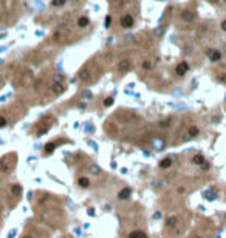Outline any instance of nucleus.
<instances>
[{"label": "nucleus", "mask_w": 226, "mask_h": 238, "mask_svg": "<svg viewBox=\"0 0 226 238\" xmlns=\"http://www.w3.org/2000/svg\"><path fill=\"white\" fill-rule=\"evenodd\" d=\"M221 29L226 33V20H223V22H221Z\"/></svg>", "instance_id": "nucleus-30"}, {"label": "nucleus", "mask_w": 226, "mask_h": 238, "mask_svg": "<svg viewBox=\"0 0 226 238\" xmlns=\"http://www.w3.org/2000/svg\"><path fill=\"white\" fill-rule=\"evenodd\" d=\"M198 133H200V129L195 127V125H192V127L187 129V138H195Z\"/></svg>", "instance_id": "nucleus-9"}, {"label": "nucleus", "mask_w": 226, "mask_h": 238, "mask_svg": "<svg viewBox=\"0 0 226 238\" xmlns=\"http://www.w3.org/2000/svg\"><path fill=\"white\" fill-rule=\"evenodd\" d=\"M129 238H147V235H146L142 230H133V232L129 235Z\"/></svg>", "instance_id": "nucleus-10"}, {"label": "nucleus", "mask_w": 226, "mask_h": 238, "mask_svg": "<svg viewBox=\"0 0 226 238\" xmlns=\"http://www.w3.org/2000/svg\"><path fill=\"white\" fill-rule=\"evenodd\" d=\"M192 163H194V164H198V166H200V164H205V156H203V155H195V156L192 158Z\"/></svg>", "instance_id": "nucleus-12"}, {"label": "nucleus", "mask_w": 226, "mask_h": 238, "mask_svg": "<svg viewBox=\"0 0 226 238\" xmlns=\"http://www.w3.org/2000/svg\"><path fill=\"white\" fill-rule=\"evenodd\" d=\"M170 166H172V159H170V158H166V159H163L160 163V167L161 169H169Z\"/></svg>", "instance_id": "nucleus-13"}, {"label": "nucleus", "mask_w": 226, "mask_h": 238, "mask_svg": "<svg viewBox=\"0 0 226 238\" xmlns=\"http://www.w3.org/2000/svg\"><path fill=\"white\" fill-rule=\"evenodd\" d=\"M161 34H163V29H161V28L155 29V36H161Z\"/></svg>", "instance_id": "nucleus-29"}, {"label": "nucleus", "mask_w": 226, "mask_h": 238, "mask_svg": "<svg viewBox=\"0 0 226 238\" xmlns=\"http://www.w3.org/2000/svg\"><path fill=\"white\" fill-rule=\"evenodd\" d=\"M124 42H133V37H132V36H127V37H124Z\"/></svg>", "instance_id": "nucleus-28"}, {"label": "nucleus", "mask_w": 226, "mask_h": 238, "mask_svg": "<svg viewBox=\"0 0 226 238\" xmlns=\"http://www.w3.org/2000/svg\"><path fill=\"white\" fill-rule=\"evenodd\" d=\"M64 79H65V77H64V74H59V73H57V74H54V76H53V82L64 84Z\"/></svg>", "instance_id": "nucleus-18"}, {"label": "nucleus", "mask_w": 226, "mask_h": 238, "mask_svg": "<svg viewBox=\"0 0 226 238\" xmlns=\"http://www.w3.org/2000/svg\"><path fill=\"white\" fill-rule=\"evenodd\" d=\"M209 2H212V3H217V2H218V0H209Z\"/></svg>", "instance_id": "nucleus-32"}, {"label": "nucleus", "mask_w": 226, "mask_h": 238, "mask_svg": "<svg viewBox=\"0 0 226 238\" xmlns=\"http://www.w3.org/2000/svg\"><path fill=\"white\" fill-rule=\"evenodd\" d=\"M118 196H119V200H126V198H129L130 196V189H123Z\"/></svg>", "instance_id": "nucleus-15"}, {"label": "nucleus", "mask_w": 226, "mask_h": 238, "mask_svg": "<svg viewBox=\"0 0 226 238\" xmlns=\"http://www.w3.org/2000/svg\"><path fill=\"white\" fill-rule=\"evenodd\" d=\"M16 164V155H6L3 159H0V172L2 173H8Z\"/></svg>", "instance_id": "nucleus-1"}, {"label": "nucleus", "mask_w": 226, "mask_h": 238, "mask_svg": "<svg viewBox=\"0 0 226 238\" xmlns=\"http://www.w3.org/2000/svg\"><path fill=\"white\" fill-rule=\"evenodd\" d=\"M78 182H79V186H81V187H88V186H90V179H88V178H85V176L79 178V181H78Z\"/></svg>", "instance_id": "nucleus-17"}, {"label": "nucleus", "mask_w": 226, "mask_h": 238, "mask_svg": "<svg viewBox=\"0 0 226 238\" xmlns=\"http://www.w3.org/2000/svg\"><path fill=\"white\" fill-rule=\"evenodd\" d=\"M121 26L123 28H132L133 25H135V20H133V17L132 16H129V14H126V16H123L121 17Z\"/></svg>", "instance_id": "nucleus-3"}, {"label": "nucleus", "mask_w": 226, "mask_h": 238, "mask_svg": "<svg viewBox=\"0 0 226 238\" xmlns=\"http://www.w3.org/2000/svg\"><path fill=\"white\" fill-rule=\"evenodd\" d=\"M88 23H90V19H88V17H85V16L79 17V20H78V25H79L81 28H85V26H88Z\"/></svg>", "instance_id": "nucleus-11"}, {"label": "nucleus", "mask_w": 226, "mask_h": 238, "mask_svg": "<svg viewBox=\"0 0 226 238\" xmlns=\"http://www.w3.org/2000/svg\"><path fill=\"white\" fill-rule=\"evenodd\" d=\"M23 238H34V236H29V235H28V236H23Z\"/></svg>", "instance_id": "nucleus-33"}, {"label": "nucleus", "mask_w": 226, "mask_h": 238, "mask_svg": "<svg viewBox=\"0 0 226 238\" xmlns=\"http://www.w3.org/2000/svg\"><path fill=\"white\" fill-rule=\"evenodd\" d=\"M110 2H113V3H119L121 0H110Z\"/></svg>", "instance_id": "nucleus-31"}, {"label": "nucleus", "mask_w": 226, "mask_h": 238, "mask_svg": "<svg viewBox=\"0 0 226 238\" xmlns=\"http://www.w3.org/2000/svg\"><path fill=\"white\" fill-rule=\"evenodd\" d=\"M187 70H189V65H187V62H180V63L177 65V68H175V73H177L178 76H184V74L187 73Z\"/></svg>", "instance_id": "nucleus-5"}, {"label": "nucleus", "mask_w": 226, "mask_h": 238, "mask_svg": "<svg viewBox=\"0 0 226 238\" xmlns=\"http://www.w3.org/2000/svg\"><path fill=\"white\" fill-rule=\"evenodd\" d=\"M54 148H56V142H48V144L45 145V153L50 155V153H53Z\"/></svg>", "instance_id": "nucleus-16"}, {"label": "nucleus", "mask_w": 226, "mask_h": 238, "mask_svg": "<svg viewBox=\"0 0 226 238\" xmlns=\"http://www.w3.org/2000/svg\"><path fill=\"white\" fill-rule=\"evenodd\" d=\"M79 77L82 79V81H87V79L90 77V73H88V70H81V71H79Z\"/></svg>", "instance_id": "nucleus-20"}, {"label": "nucleus", "mask_w": 226, "mask_h": 238, "mask_svg": "<svg viewBox=\"0 0 226 238\" xmlns=\"http://www.w3.org/2000/svg\"><path fill=\"white\" fill-rule=\"evenodd\" d=\"M111 104H113V98L111 96H108V98L104 99V107H110Z\"/></svg>", "instance_id": "nucleus-22"}, {"label": "nucleus", "mask_w": 226, "mask_h": 238, "mask_svg": "<svg viewBox=\"0 0 226 238\" xmlns=\"http://www.w3.org/2000/svg\"><path fill=\"white\" fill-rule=\"evenodd\" d=\"M206 54H208V57H209L211 62H218L221 59V53L218 50H208Z\"/></svg>", "instance_id": "nucleus-4"}, {"label": "nucleus", "mask_w": 226, "mask_h": 238, "mask_svg": "<svg viewBox=\"0 0 226 238\" xmlns=\"http://www.w3.org/2000/svg\"><path fill=\"white\" fill-rule=\"evenodd\" d=\"M110 23H111V17H110V16H107V17H105V26L108 28V26H110Z\"/></svg>", "instance_id": "nucleus-26"}, {"label": "nucleus", "mask_w": 226, "mask_h": 238, "mask_svg": "<svg viewBox=\"0 0 226 238\" xmlns=\"http://www.w3.org/2000/svg\"><path fill=\"white\" fill-rule=\"evenodd\" d=\"M51 91H53V93H56V94H60V93H64V91H65V87H64V84L53 82V85H51Z\"/></svg>", "instance_id": "nucleus-7"}, {"label": "nucleus", "mask_w": 226, "mask_h": 238, "mask_svg": "<svg viewBox=\"0 0 226 238\" xmlns=\"http://www.w3.org/2000/svg\"><path fill=\"white\" fill-rule=\"evenodd\" d=\"M48 129H50V124H45V121H42L39 125H37V135H45L47 132H48Z\"/></svg>", "instance_id": "nucleus-6"}, {"label": "nucleus", "mask_w": 226, "mask_h": 238, "mask_svg": "<svg viewBox=\"0 0 226 238\" xmlns=\"http://www.w3.org/2000/svg\"><path fill=\"white\" fill-rule=\"evenodd\" d=\"M90 172H92L93 175H99V173H101L99 167H96V166H92V167H90Z\"/></svg>", "instance_id": "nucleus-23"}, {"label": "nucleus", "mask_w": 226, "mask_h": 238, "mask_svg": "<svg viewBox=\"0 0 226 238\" xmlns=\"http://www.w3.org/2000/svg\"><path fill=\"white\" fill-rule=\"evenodd\" d=\"M129 68H130V60H129V59L119 60V63H118V70H119V71H126V70H129Z\"/></svg>", "instance_id": "nucleus-8"}, {"label": "nucleus", "mask_w": 226, "mask_h": 238, "mask_svg": "<svg viewBox=\"0 0 226 238\" xmlns=\"http://www.w3.org/2000/svg\"><path fill=\"white\" fill-rule=\"evenodd\" d=\"M67 3V0H51V6L57 8V6H64Z\"/></svg>", "instance_id": "nucleus-19"}, {"label": "nucleus", "mask_w": 226, "mask_h": 238, "mask_svg": "<svg viewBox=\"0 0 226 238\" xmlns=\"http://www.w3.org/2000/svg\"><path fill=\"white\" fill-rule=\"evenodd\" d=\"M82 94H84V98H88V99H90V98H92V93H90V91H88V90H85V91H84V93H82Z\"/></svg>", "instance_id": "nucleus-27"}, {"label": "nucleus", "mask_w": 226, "mask_h": 238, "mask_svg": "<svg viewBox=\"0 0 226 238\" xmlns=\"http://www.w3.org/2000/svg\"><path fill=\"white\" fill-rule=\"evenodd\" d=\"M11 193H13L14 196H20V193H22V187H20L19 184L13 186V187H11Z\"/></svg>", "instance_id": "nucleus-14"}, {"label": "nucleus", "mask_w": 226, "mask_h": 238, "mask_svg": "<svg viewBox=\"0 0 226 238\" xmlns=\"http://www.w3.org/2000/svg\"><path fill=\"white\" fill-rule=\"evenodd\" d=\"M181 20L183 22H187V23H191L195 20V13L191 11V10H183L181 11Z\"/></svg>", "instance_id": "nucleus-2"}, {"label": "nucleus", "mask_w": 226, "mask_h": 238, "mask_svg": "<svg viewBox=\"0 0 226 238\" xmlns=\"http://www.w3.org/2000/svg\"><path fill=\"white\" fill-rule=\"evenodd\" d=\"M150 67H152V65H150V62H147V60L142 63V68H144V70H150Z\"/></svg>", "instance_id": "nucleus-25"}, {"label": "nucleus", "mask_w": 226, "mask_h": 238, "mask_svg": "<svg viewBox=\"0 0 226 238\" xmlns=\"http://www.w3.org/2000/svg\"><path fill=\"white\" fill-rule=\"evenodd\" d=\"M177 221H178V220H177L175 217H170V218L167 220V223H166V226H167V227H173V226L177 224Z\"/></svg>", "instance_id": "nucleus-21"}, {"label": "nucleus", "mask_w": 226, "mask_h": 238, "mask_svg": "<svg viewBox=\"0 0 226 238\" xmlns=\"http://www.w3.org/2000/svg\"><path fill=\"white\" fill-rule=\"evenodd\" d=\"M5 125H6V119H5L3 116H0V129L5 127Z\"/></svg>", "instance_id": "nucleus-24"}]
</instances>
